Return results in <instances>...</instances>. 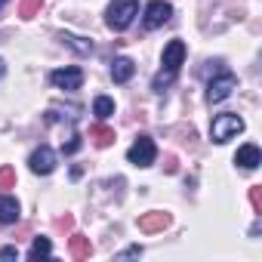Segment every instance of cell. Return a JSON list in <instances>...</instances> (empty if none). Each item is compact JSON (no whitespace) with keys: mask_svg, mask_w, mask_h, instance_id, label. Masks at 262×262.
Returning <instances> with one entry per match:
<instances>
[{"mask_svg":"<svg viewBox=\"0 0 262 262\" xmlns=\"http://www.w3.org/2000/svg\"><path fill=\"white\" fill-rule=\"evenodd\" d=\"M4 7H7V0H0V10H4Z\"/></svg>","mask_w":262,"mask_h":262,"instance_id":"27","label":"cell"},{"mask_svg":"<svg viewBox=\"0 0 262 262\" xmlns=\"http://www.w3.org/2000/svg\"><path fill=\"white\" fill-rule=\"evenodd\" d=\"M71 225H74V216H68V213H65V216H59V219H56V228H62V231H68V228H71Z\"/></svg>","mask_w":262,"mask_h":262,"instance_id":"22","label":"cell"},{"mask_svg":"<svg viewBox=\"0 0 262 262\" xmlns=\"http://www.w3.org/2000/svg\"><path fill=\"white\" fill-rule=\"evenodd\" d=\"M167 225H170V213H164V210H151V213L139 216V231H145V234L164 231Z\"/></svg>","mask_w":262,"mask_h":262,"instance_id":"9","label":"cell"},{"mask_svg":"<svg viewBox=\"0 0 262 262\" xmlns=\"http://www.w3.org/2000/svg\"><path fill=\"white\" fill-rule=\"evenodd\" d=\"M250 204H253L256 213H262V185H253L250 188Z\"/></svg>","mask_w":262,"mask_h":262,"instance_id":"20","label":"cell"},{"mask_svg":"<svg viewBox=\"0 0 262 262\" xmlns=\"http://www.w3.org/2000/svg\"><path fill=\"white\" fill-rule=\"evenodd\" d=\"M40 7H43V0H22V4H19V16L22 19H34L40 13Z\"/></svg>","mask_w":262,"mask_h":262,"instance_id":"18","label":"cell"},{"mask_svg":"<svg viewBox=\"0 0 262 262\" xmlns=\"http://www.w3.org/2000/svg\"><path fill=\"white\" fill-rule=\"evenodd\" d=\"M0 259H19V250L16 247H4L0 250Z\"/></svg>","mask_w":262,"mask_h":262,"instance_id":"23","label":"cell"},{"mask_svg":"<svg viewBox=\"0 0 262 262\" xmlns=\"http://www.w3.org/2000/svg\"><path fill=\"white\" fill-rule=\"evenodd\" d=\"M231 90H237V77L231 71H219V77L207 83V102H222L231 96Z\"/></svg>","mask_w":262,"mask_h":262,"instance_id":"5","label":"cell"},{"mask_svg":"<svg viewBox=\"0 0 262 262\" xmlns=\"http://www.w3.org/2000/svg\"><path fill=\"white\" fill-rule=\"evenodd\" d=\"M90 139H93V145H96V148H108V145L114 142V129H111V126H105V123H96V126L90 129Z\"/></svg>","mask_w":262,"mask_h":262,"instance_id":"13","label":"cell"},{"mask_svg":"<svg viewBox=\"0 0 262 262\" xmlns=\"http://www.w3.org/2000/svg\"><path fill=\"white\" fill-rule=\"evenodd\" d=\"M4 74H7V62H4V59H0V77H4Z\"/></svg>","mask_w":262,"mask_h":262,"instance_id":"26","label":"cell"},{"mask_svg":"<svg viewBox=\"0 0 262 262\" xmlns=\"http://www.w3.org/2000/svg\"><path fill=\"white\" fill-rule=\"evenodd\" d=\"M164 170H167V173H176V158H173V155L164 158Z\"/></svg>","mask_w":262,"mask_h":262,"instance_id":"24","label":"cell"},{"mask_svg":"<svg viewBox=\"0 0 262 262\" xmlns=\"http://www.w3.org/2000/svg\"><path fill=\"white\" fill-rule=\"evenodd\" d=\"M234 164H241L244 170H256L259 164H262V151H259V145H241L237 148V155H234Z\"/></svg>","mask_w":262,"mask_h":262,"instance_id":"10","label":"cell"},{"mask_svg":"<svg viewBox=\"0 0 262 262\" xmlns=\"http://www.w3.org/2000/svg\"><path fill=\"white\" fill-rule=\"evenodd\" d=\"M0 188H16V170L13 167H0Z\"/></svg>","mask_w":262,"mask_h":262,"instance_id":"19","label":"cell"},{"mask_svg":"<svg viewBox=\"0 0 262 262\" xmlns=\"http://www.w3.org/2000/svg\"><path fill=\"white\" fill-rule=\"evenodd\" d=\"M161 62H164V71L151 80V90H158V93H164V86H170L176 80V74H179V68L185 62V43L182 40H170L164 47V59Z\"/></svg>","mask_w":262,"mask_h":262,"instance_id":"1","label":"cell"},{"mask_svg":"<svg viewBox=\"0 0 262 262\" xmlns=\"http://www.w3.org/2000/svg\"><path fill=\"white\" fill-rule=\"evenodd\" d=\"M47 256H53L50 237H34V244H31V250H28V259H47Z\"/></svg>","mask_w":262,"mask_h":262,"instance_id":"15","label":"cell"},{"mask_svg":"<svg viewBox=\"0 0 262 262\" xmlns=\"http://www.w3.org/2000/svg\"><path fill=\"white\" fill-rule=\"evenodd\" d=\"M133 74H136V62L133 59H126V56H117L114 59V65H111V80L114 83H126Z\"/></svg>","mask_w":262,"mask_h":262,"instance_id":"11","label":"cell"},{"mask_svg":"<svg viewBox=\"0 0 262 262\" xmlns=\"http://www.w3.org/2000/svg\"><path fill=\"white\" fill-rule=\"evenodd\" d=\"M28 167H31V173H37V176H50V173L56 170V151H53L50 145H40V148L28 158Z\"/></svg>","mask_w":262,"mask_h":262,"instance_id":"7","label":"cell"},{"mask_svg":"<svg viewBox=\"0 0 262 262\" xmlns=\"http://www.w3.org/2000/svg\"><path fill=\"white\" fill-rule=\"evenodd\" d=\"M0 222L4 225L19 222V201L13 194H0Z\"/></svg>","mask_w":262,"mask_h":262,"instance_id":"12","label":"cell"},{"mask_svg":"<svg viewBox=\"0 0 262 262\" xmlns=\"http://www.w3.org/2000/svg\"><path fill=\"white\" fill-rule=\"evenodd\" d=\"M123 256H142V247H139V244H133V247H126V250H123Z\"/></svg>","mask_w":262,"mask_h":262,"instance_id":"25","label":"cell"},{"mask_svg":"<svg viewBox=\"0 0 262 262\" xmlns=\"http://www.w3.org/2000/svg\"><path fill=\"white\" fill-rule=\"evenodd\" d=\"M93 114H96L99 120L111 117V114H114V99H108V96H99V99L93 102Z\"/></svg>","mask_w":262,"mask_h":262,"instance_id":"17","label":"cell"},{"mask_svg":"<svg viewBox=\"0 0 262 262\" xmlns=\"http://www.w3.org/2000/svg\"><path fill=\"white\" fill-rule=\"evenodd\" d=\"M139 13V0H111L105 10V25L111 31H126Z\"/></svg>","mask_w":262,"mask_h":262,"instance_id":"2","label":"cell"},{"mask_svg":"<svg viewBox=\"0 0 262 262\" xmlns=\"http://www.w3.org/2000/svg\"><path fill=\"white\" fill-rule=\"evenodd\" d=\"M170 16H173V7L167 4V0H151V4L145 7V28L148 31H155V28H161V25H167L170 22Z\"/></svg>","mask_w":262,"mask_h":262,"instance_id":"6","label":"cell"},{"mask_svg":"<svg viewBox=\"0 0 262 262\" xmlns=\"http://www.w3.org/2000/svg\"><path fill=\"white\" fill-rule=\"evenodd\" d=\"M155 158H158V145H155L151 136H139L133 145H129V151H126V161L136 164V167H151Z\"/></svg>","mask_w":262,"mask_h":262,"instance_id":"4","label":"cell"},{"mask_svg":"<svg viewBox=\"0 0 262 262\" xmlns=\"http://www.w3.org/2000/svg\"><path fill=\"white\" fill-rule=\"evenodd\" d=\"M68 250H71V259H90L93 244H90V237H83V234H71Z\"/></svg>","mask_w":262,"mask_h":262,"instance_id":"14","label":"cell"},{"mask_svg":"<svg viewBox=\"0 0 262 262\" xmlns=\"http://www.w3.org/2000/svg\"><path fill=\"white\" fill-rule=\"evenodd\" d=\"M50 80H53V86H59V90H80L83 71H80V68H59V71L50 74Z\"/></svg>","mask_w":262,"mask_h":262,"instance_id":"8","label":"cell"},{"mask_svg":"<svg viewBox=\"0 0 262 262\" xmlns=\"http://www.w3.org/2000/svg\"><path fill=\"white\" fill-rule=\"evenodd\" d=\"M77 148H80V136H77V133H74V136H71V139H68V142H65V145H62V151H65V155H74V151H77Z\"/></svg>","mask_w":262,"mask_h":262,"instance_id":"21","label":"cell"},{"mask_svg":"<svg viewBox=\"0 0 262 262\" xmlns=\"http://www.w3.org/2000/svg\"><path fill=\"white\" fill-rule=\"evenodd\" d=\"M237 133H244V117H237V114H231V111H225V114H216V117H213L210 136H213V142H216V145H222V142L234 139Z\"/></svg>","mask_w":262,"mask_h":262,"instance_id":"3","label":"cell"},{"mask_svg":"<svg viewBox=\"0 0 262 262\" xmlns=\"http://www.w3.org/2000/svg\"><path fill=\"white\" fill-rule=\"evenodd\" d=\"M59 40L62 43H68L74 53H80V56H86L90 50H93V43L90 40H83V37H77V34H59Z\"/></svg>","mask_w":262,"mask_h":262,"instance_id":"16","label":"cell"}]
</instances>
